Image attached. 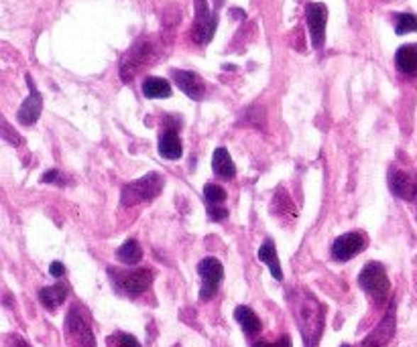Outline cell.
Listing matches in <instances>:
<instances>
[{"label": "cell", "instance_id": "6da1fadb", "mask_svg": "<svg viewBox=\"0 0 417 347\" xmlns=\"http://www.w3.org/2000/svg\"><path fill=\"white\" fill-rule=\"evenodd\" d=\"M291 311H294V317L297 321V327H299L306 347L318 346L326 325V311L322 302L311 292L301 288L291 295Z\"/></svg>", "mask_w": 417, "mask_h": 347}, {"label": "cell", "instance_id": "7a4b0ae2", "mask_svg": "<svg viewBox=\"0 0 417 347\" xmlns=\"http://www.w3.org/2000/svg\"><path fill=\"white\" fill-rule=\"evenodd\" d=\"M112 287L126 297H139L147 292L153 283V271L139 268V271H121V268H109Z\"/></svg>", "mask_w": 417, "mask_h": 347}, {"label": "cell", "instance_id": "3957f363", "mask_svg": "<svg viewBox=\"0 0 417 347\" xmlns=\"http://www.w3.org/2000/svg\"><path fill=\"white\" fill-rule=\"evenodd\" d=\"M163 189V179L159 173H149L145 177H140L139 181L128 183L123 187V193H121V199H123V205H137V203H143V201H151L155 197L161 193Z\"/></svg>", "mask_w": 417, "mask_h": 347}, {"label": "cell", "instance_id": "277c9868", "mask_svg": "<svg viewBox=\"0 0 417 347\" xmlns=\"http://www.w3.org/2000/svg\"><path fill=\"white\" fill-rule=\"evenodd\" d=\"M358 287L365 292H369L377 302L385 301L389 297V290H391V283H389V276H387L383 264L369 262L358 274Z\"/></svg>", "mask_w": 417, "mask_h": 347}, {"label": "cell", "instance_id": "5b68a950", "mask_svg": "<svg viewBox=\"0 0 417 347\" xmlns=\"http://www.w3.org/2000/svg\"><path fill=\"white\" fill-rule=\"evenodd\" d=\"M65 331L70 335V339L76 343L77 347H94L96 341H94V333L92 327H90V321L86 317V313L74 305L65 317Z\"/></svg>", "mask_w": 417, "mask_h": 347}, {"label": "cell", "instance_id": "8992f818", "mask_svg": "<svg viewBox=\"0 0 417 347\" xmlns=\"http://www.w3.org/2000/svg\"><path fill=\"white\" fill-rule=\"evenodd\" d=\"M196 18H194V29H191V39L198 45H208L216 33L218 18L216 15L210 11L206 0H196Z\"/></svg>", "mask_w": 417, "mask_h": 347}, {"label": "cell", "instance_id": "52a82bcc", "mask_svg": "<svg viewBox=\"0 0 417 347\" xmlns=\"http://www.w3.org/2000/svg\"><path fill=\"white\" fill-rule=\"evenodd\" d=\"M198 272H200L201 276L200 299L206 302L216 295L218 287H220V283L224 278V268H222V264H220L218 258L208 256L198 264Z\"/></svg>", "mask_w": 417, "mask_h": 347}, {"label": "cell", "instance_id": "ba28073f", "mask_svg": "<svg viewBox=\"0 0 417 347\" xmlns=\"http://www.w3.org/2000/svg\"><path fill=\"white\" fill-rule=\"evenodd\" d=\"M151 51L153 47L147 39H140L135 45L128 49V53L124 55L123 63H121V77L123 81H133V77L137 76L143 65H147L151 59Z\"/></svg>", "mask_w": 417, "mask_h": 347}, {"label": "cell", "instance_id": "9c48e42d", "mask_svg": "<svg viewBox=\"0 0 417 347\" xmlns=\"http://www.w3.org/2000/svg\"><path fill=\"white\" fill-rule=\"evenodd\" d=\"M306 18H308L309 37L311 45L322 49L326 39V21H328V8L322 2H308L306 4Z\"/></svg>", "mask_w": 417, "mask_h": 347}, {"label": "cell", "instance_id": "30bf717a", "mask_svg": "<svg viewBox=\"0 0 417 347\" xmlns=\"http://www.w3.org/2000/svg\"><path fill=\"white\" fill-rule=\"evenodd\" d=\"M367 246V238L360 232H348L340 238H336L334 246H332V258L338 262H348L350 258L360 254Z\"/></svg>", "mask_w": 417, "mask_h": 347}, {"label": "cell", "instance_id": "8fae6325", "mask_svg": "<svg viewBox=\"0 0 417 347\" xmlns=\"http://www.w3.org/2000/svg\"><path fill=\"white\" fill-rule=\"evenodd\" d=\"M27 84H29V98L23 102V106L18 110L16 118L23 126H33L35 122L39 120L41 110H43V96L39 93V90L35 88V81L31 76H27Z\"/></svg>", "mask_w": 417, "mask_h": 347}, {"label": "cell", "instance_id": "7c38bea8", "mask_svg": "<svg viewBox=\"0 0 417 347\" xmlns=\"http://www.w3.org/2000/svg\"><path fill=\"white\" fill-rule=\"evenodd\" d=\"M389 189L391 193L399 199H405V201H411L417 197V181L416 177H411L409 173L405 171H399V169H391L389 171Z\"/></svg>", "mask_w": 417, "mask_h": 347}, {"label": "cell", "instance_id": "4fadbf2b", "mask_svg": "<svg viewBox=\"0 0 417 347\" xmlns=\"http://www.w3.org/2000/svg\"><path fill=\"white\" fill-rule=\"evenodd\" d=\"M395 333V305L389 307L387 315L379 323V327L372 333H369L362 341V347H387V343L393 339Z\"/></svg>", "mask_w": 417, "mask_h": 347}, {"label": "cell", "instance_id": "5bb4252c", "mask_svg": "<svg viewBox=\"0 0 417 347\" xmlns=\"http://www.w3.org/2000/svg\"><path fill=\"white\" fill-rule=\"evenodd\" d=\"M173 79L179 86V90L186 93L191 100H201L206 93V84L198 74L186 72V69H173Z\"/></svg>", "mask_w": 417, "mask_h": 347}, {"label": "cell", "instance_id": "9a60e30c", "mask_svg": "<svg viewBox=\"0 0 417 347\" xmlns=\"http://www.w3.org/2000/svg\"><path fill=\"white\" fill-rule=\"evenodd\" d=\"M159 154L163 159H169V161H175L184 154L182 140L177 136V126H167L161 132V136H159Z\"/></svg>", "mask_w": 417, "mask_h": 347}, {"label": "cell", "instance_id": "2e32d148", "mask_svg": "<svg viewBox=\"0 0 417 347\" xmlns=\"http://www.w3.org/2000/svg\"><path fill=\"white\" fill-rule=\"evenodd\" d=\"M395 65L405 76H417V43L399 47L395 53Z\"/></svg>", "mask_w": 417, "mask_h": 347}, {"label": "cell", "instance_id": "e0dca14e", "mask_svg": "<svg viewBox=\"0 0 417 347\" xmlns=\"http://www.w3.org/2000/svg\"><path fill=\"white\" fill-rule=\"evenodd\" d=\"M67 295H70L67 285L57 283V285H53V287L41 288V290H39V301H41V305L47 307L49 311H55L57 307H62L63 302H65Z\"/></svg>", "mask_w": 417, "mask_h": 347}, {"label": "cell", "instance_id": "ac0fdd59", "mask_svg": "<svg viewBox=\"0 0 417 347\" xmlns=\"http://www.w3.org/2000/svg\"><path fill=\"white\" fill-rule=\"evenodd\" d=\"M259 260L269 266V271H271L275 280H283V271H281V264H279L277 250H275L273 240H265L263 246L259 248Z\"/></svg>", "mask_w": 417, "mask_h": 347}, {"label": "cell", "instance_id": "d6986e66", "mask_svg": "<svg viewBox=\"0 0 417 347\" xmlns=\"http://www.w3.org/2000/svg\"><path fill=\"white\" fill-rule=\"evenodd\" d=\"M143 93L149 100H157V98H169L171 86L167 79L163 77H147L143 81Z\"/></svg>", "mask_w": 417, "mask_h": 347}, {"label": "cell", "instance_id": "ffe728a7", "mask_svg": "<svg viewBox=\"0 0 417 347\" xmlns=\"http://www.w3.org/2000/svg\"><path fill=\"white\" fill-rule=\"evenodd\" d=\"M234 319L240 323L243 331L247 335H255V333L261 331V319L257 317V313L250 307H236Z\"/></svg>", "mask_w": 417, "mask_h": 347}, {"label": "cell", "instance_id": "44dd1931", "mask_svg": "<svg viewBox=\"0 0 417 347\" xmlns=\"http://www.w3.org/2000/svg\"><path fill=\"white\" fill-rule=\"evenodd\" d=\"M212 166H214V173L224 177V179H232L236 175L234 161H232V157L226 149H216L214 157H212Z\"/></svg>", "mask_w": 417, "mask_h": 347}, {"label": "cell", "instance_id": "7402d4cb", "mask_svg": "<svg viewBox=\"0 0 417 347\" xmlns=\"http://www.w3.org/2000/svg\"><path fill=\"white\" fill-rule=\"evenodd\" d=\"M116 256H118V260H121L123 264H128V266H135V264H139L140 258H143V250H140L139 241L126 240L123 246L118 248Z\"/></svg>", "mask_w": 417, "mask_h": 347}, {"label": "cell", "instance_id": "603a6c76", "mask_svg": "<svg viewBox=\"0 0 417 347\" xmlns=\"http://www.w3.org/2000/svg\"><path fill=\"white\" fill-rule=\"evenodd\" d=\"M204 199H206L208 207H218V205H222V203H224V199H226V191H224L220 185L208 183V185L204 187Z\"/></svg>", "mask_w": 417, "mask_h": 347}, {"label": "cell", "instance_id": "cb8c5ba5", "mask_svg": "<svg viewBox=\"0 0 417 347\" xmlns=\"http://www.w3.org/2000/svg\"><path fill=\"white\" fill-rule=\"evenodd\" d=\"M417 30V16L411 13H399L395 15V33L397 35H407Z\"/></svg>", "mask_w": 417, "mask_h": 347}, {"label": "cell", "instance_id": "d4e9b609", "mask_svg": "<svg viewBox=\"0 0 417 347\" xmlns=\"http://www.w3.org/2000/svg\"><path fill=\"white\" fill-rule=\"evenodd\" d=\"M116 341V347H140V343L137 341V337L128 335V333H116L114 337H110Z\"/></svg>", "mask_w": 417, "mask_h": 347}, {"label": "cell", "instance_id": "484cf974", "mask_svg": "<svg viewBox=\"0 0 417 347\" xmlns=\"http://www.w3.org/2000/svg\"><path fill=\"white\" fill-rule=\"evenodd\" d=\"M41 183H47V185H49V183H55V185H65V177H63L60 171H55V169H53V171H47L45 175L41 177Z\"/></svg>", "mask_w": 417, "mask_h": 347}, {"label": "cell", "instance_id": "4316f807", "mask_svg": "<svg viewBox=\"0 0 417 347\" xmlns=\"http://www.w3.org/2000/svg\"><path fill=\"white\" fill-rule=\"evenodd\" d=\"M252 347H291V339L289 335H283L279 341H257L252 343Z\"/></svg>", "mask_w": 417, "mask_h": 347}, {"label": "cell", "instance_id": "83f0119b", "mask_svg": "<svg viewBox=\"0 0 417 347\" xmlns=\"http://www.w3.org/2000/svg\"><path fill=\"white\" fill-rule=\"evenodd\" d=\"M226 215H228V212H226L224 207H220V205H218V207H208V217H210L212 222H222Z\"/></svg>", "mask_w": 417, "mask_h": 347}, {"label": "cell", "instance_id": "f1b7e54d", "mask_svg": "<svg viewBox=\"0 0 417 347\" xmlns=\"http://www.w3.org/2000/svg\"><path fill=\"white\" fill-rule=\"evenodd\" d=\"M2 130H4V140H9V142H11V144H21V138H18V136H13L15 135V132H13V130H11V126H9V122L6 120H2Z\"/></svg>", "mask_w": 417, "mask_h": 347}, {"label": "cell", "instance_id": "f546056e", "mask_svg": "<svg viewBox=\"0 0 417 347\" xmlns=\"http://www.w3.org/2000/svg\"><path fill=\"white\" fill-rule=\"evenodd\" d=\"M49 274L55 276V278H62L63 274H65V266H63L62 262H51L49 264Z\"/></svg>", "mask_w": 417, "mask_h": 347}, {"label": "cell", "instance_id": "4dcf8cb0", "mask_svg": "<svg viewBox=\"0 0 417 347\" xmlns=\"http://www.w3.org/2000/svg\"><path fill=\"white\" fill-rule=\"evenodd\" d=\"M340 347H348V346H340Z\"/></svg>", "mask_w": 417, "mask_h": 347}, {"label": "cell", "instance_id": "1f68e13d", "mask_svg": "<svg viewBox=\"0 0 417 347\" xmlns=\"http://www.w3.org/2000/svg\"><path fill=\"white\" fill-rule=\"evenodd\" d=\"M175 347H179V346H175Z\"/></svg>", "mask_w": 417, "mask_h": 347}]
</instances>
